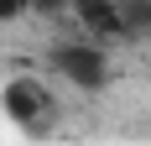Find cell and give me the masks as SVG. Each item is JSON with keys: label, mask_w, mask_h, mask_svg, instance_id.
<instances>
[{"label": "cell", "mask_w": 151, "mask_h": 146, "mask_svg": "<svg viewBox=\"0 0 151 146\" xmlns=\"http://www.w3.org/2000/svg\"><path fill=\"white\" fill-rule=\"evenodd\" d=\"M47 73L94 94V89L109 84L115 68H109V47L104 42H94V37H68V42H52V47H47Z\"/></svg>", "instance_id": "1"}, {"label": "cell", "mask_w": 151, "mask_h": 146, "mask_svg": "<svg viewBox=\"0 0 151 146\" xmlns=\"http://www.w3.org/2000/svg\"><path fill=\"white\" fill-rule=\"evenodd\" d=\"M0 115L11 120L21 136H47L52 131V120H58V99H52V89L47 78H31V73H16L11 84L0 89Z\"/></svg>", "instance_id": "2"}, {"label": "cell", "mask_w": 151, "mask_h": 146, "mask_svg": "<svg viewBox=\"0 0 151 146\" xmlns=\"http://www.w3.org/2000/svg\"><path fill=\"white\" fill-rule=\"evenodd\" d=\"M68 11L89 26L83 37H94V42H109V37L130 31V26H125V5H120V0H68Z\"/></svg>", "instance_id": "3"}, {"label": "cell", "mask_w": 151, "mask_h": 146, "mask_svg": "<svg viewBox=\"0 0 151 146\" xmlns=\"http://www.w3.org/2000/svg\"><path fill=\"white\" fill-rule=\"evenodd\" d=\"M26 16H68V0H26Z\"/></svg>", "instance_id": "4"}, {"label": "cell", "mask_w": 151, "mask_h": 146, "mask_svg": "<svg viewBox=\"0 0 151 146\" xmlns=\"http://www.w3.org/2000/svg\"><path fill=\"white\" fill-rule=\"evenodd\" d=\"M21 16H26V0H0V26H11Z\"/></svg>", "instance_id": "5"}]
</instances>
